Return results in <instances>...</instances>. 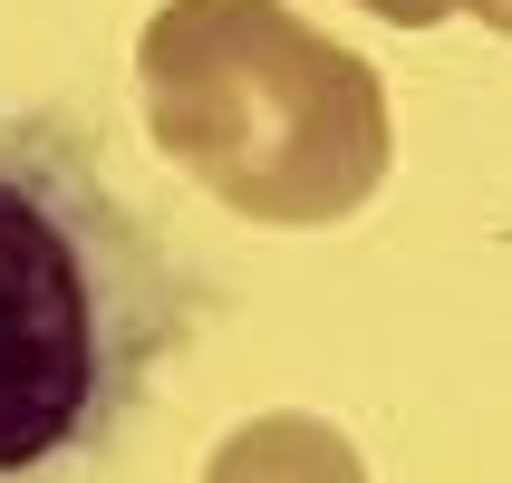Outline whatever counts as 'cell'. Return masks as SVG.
Returning <instances> with one entry per match:
<instances>
[{
	"label": "cell",
	"instance_id": "cell-2",
	"mask_svg": "<svg viewBox=\"0 0 512 483\" xmlns=\"http://www.w3.org/2000/svg\"><path fill=\"white\" fill-rule=\"evenodd\" d=\"M155 155L242 223H348L387 184V87L290 0H165L136 39Z\"/></svg>",
	"mask_w": 512,
	"mask_h": 483
},
{
	"label": "cell",
	"instance_id": "cell-4",
	"mask_svg": "<svg viewBox=\"0 0 512 483\" xmlns=\"http://www.w3.org/2000/svg\"><path fill=\"white\" fill-rule=\"evenodd\" d=\"M368 10H377V20H397V29H435L445 10H474L484 29H503V10H512V0H368Z\"/></svg>",
	"mask_w": 512,
	"mask_h": 483
},
{
	"label": "cell",
	"instance_id": "cell-3",
	"mask_svg": "<svg viewBox=\"0 0 512 483\" xmlns=\"http://www.w3.org/2000/svg\"><path fill=\"white\" fill-rule=\"evenodd\" d=\"M203 483H368V455L348 445L329 416H252V426H232L203 464Z\"/></svg>",
	"mask_w": 512,
	"mask_h": 483
},
{
	"label": "cell",
	"instance_id": "cell-1",
	"mask_svg": "<svg viewBox=\"0 0 512 483\" xmlns=\"http://www.w3.org/2000/svg\"><path fill=\"white\" fill-rule=\"evenodd\" d=\"M194 329L155 232L68 116H0V483H58Z\"/></svg>",
	"mask_w": 512,
	"mask_h": 483
}]
</instances>
